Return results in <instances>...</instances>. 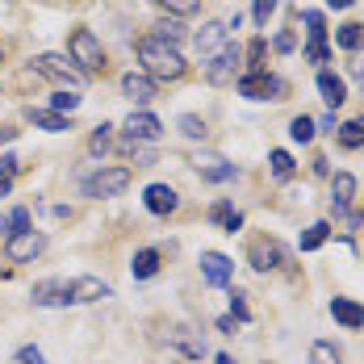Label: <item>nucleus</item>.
I'll return each mask as SVG.
<instances>
[{"label": "nucleus", "mask_w": 364, "mask_h": 364, "mask_svg": "<svg viewBox=\"0 0 364 364\" xmlns=\"http://www.w3.org/2000/svg\"><path fill=\"white\" fill-rule=\"evenodd\" d=\"M34 306H88V301H105L113 297V285L101 277H72V281H38L34 285Z\"/></svg>", "instance_id": "f257e3e1"}, {"label": "nucleus", "mask_w": 364, "mask_h": 364, "mask_svg": "<svg viewBox=\"0 0 364 364\" xmlns=\"http://www.w3.org/2000/svg\"><path fill=\"white\" fill-rule=\"evenodd\" d=\"M139 63H143V72L151 80H181L188 72L181 46L176 42H164V38H155V34H146L139 42Z\"/></svg>", "instance_id": "f03ea898"}, {"label": "nucleus", "mask_w": 364, "mask_h": 364, "mask_svg": "<svg viewBox=\"0 0 364 364\" xmlns=\"http://www.w3.org/2000/svg\"><path fill=\"white\" fill-rule=\"evenodd\" d=\"M68 55H72V63H80V72L92 75V72H105V50H101V42L92 30H75L68 38Z\"/></svg>", "instance_id": "7ed1b4c3"}, {"label": "nucleus", "mask_w": 364, "mask_h": 364, "mask_svg": "<svg viewBox=\"0 0 364 364\" xmlns=\"http://www.w3.org/2000/svg\"><path fill=\"white\" fill-rule=\"evenodd\" d=\"M285 92H289V84L272 72L239 75V97H247V101H285Z\"/></svg>", "instance_id": "20e7f679"}, {"label": "nucleus", "mask_w": 364, "mask_h": 364, "mask_svg": "<svg viewBox=\"0 0 364 364\" xmlns=\"http://www.w3.org/2000/svg\"><path fill=\"white\" fill-rule=\"evenodd\" d=\"M126 184H130V168H101L97 176H88V181H84V197L105 201V197L126 193Z\"/></svg>", "instance_id": "39448f33"}, {"label": "nucleus", "mask_w": 364, "mask_h": 364, "mask_svg": "<svg viewBox=\"0 0 364 364\" xmlns=\"http://www.w3.org/2000/svg\"><path fill=\"white\" fill-rule=\"evenodd\" d=\"M34 72L46 80H59V84H84V72L68 55H34Z\"/></svg>", "instance_id": "423d86ee"}, {"label": "nucleus", "mask_w": 364, "mask_h": 364, "mask_svg": "<svg viewBox=\"0 0 364 364\" xmlns=\"http://www.w3.org/2000/svg\"><path fill=\"white\" fill-rule=\"evenodd\" d=\"M247 259H252L255 272H277L281 264H285V247L277 243V239H252V247H247Z\"/></svg>", "instance_id": "0eeeda50"}, {"label": "nucleus", "mask_w": 364, "mask_h": 364, "mask_svg": "<svg viewBox=\"0 0 364 364\" xmlns=\"http://www.w3.org/2000/svg\"><path fill=\"white\" fill-rule=\"evenodd\" d=\"M126 139H130V143H159V139H164V122L146 109H134L126 117Z\"/></svg>", "instance_id": "6e6552de"}, {"label": "nucleus", "mask_w": 364, "mask_h": 364, "mask_svg": "<svg viewBox=\"0 0 364 364\" xmlns=\"http://www.w3.org/2000/svg\"><path fill=\"white\" fill-rule=\"evenodd\" d=\"M42 247H46V235H38V230H21V235L9 239L4 255H9V264H30V259L42 255Z\"/></svg>", "instance_id": "1a4fd4ad"}, {"label": "nucleus", "mask_w": 364, "mask_h": 364, "mask_svg": "<svg viewBox=\"0 0 364 364\" xmlns=\"http://www.w3.org/2000/svg\"><path fill=\"white\" fill-rule=\"evenodd\" d=\"M201 277H205L214 289H226V285H230V277H235V264H230V255H222V252H201Z\"/></svg>", "instance_id": "9d476101"}, {"label": "nucleus", "mask_w": 364, "mask_h": 364, "mask_svg": "<svg viewBox=\"0 0 364 364\" xmlns=\"http://www.w3.org/2000/svg\"><path fill=\"white\" fill-rule=\"evenodd\" d=\"M143 201H146V210H151V214H159V218H168V214H176V210H181V193H176L172 184H146Z\"/></svg>", "instance_id": "9b49d317"}, {"label": "nucleus", "mask_w": 364, "mask_h": 364, "mask_svg": "<svg viewBox=\"0 0 364 364\" xmlns=\"http://www.w3.org/2000/svg\"><path fill=\"white\" fill-rule=\"evenodd\" d=\"M193 46H197L201 59L222 55V50H226V26H222V21H205V26L197 30V38H193Z\"/></svg>", "instance_id": "f8f14e48"}, {"label": "nucleus", "mask_w": 364, "mask_h": 364, "mask_svg": "<svg viewBox=\"0 0 364 364\" xmlns=\"http://www.w3.org/2000/svg\"><path fill=\"white\" fill-rule=\"evenodd\" d=\"M235 68H239V46H226L222 55H214L205 63V80L210 84H230L235 80Z\"/></svg>", "instance_id": "ddd939ff"}, {"label": "nucleus", "mask_w": 364, "mask_h": 364, "mask_svg": "<svg viewBox=\"0 0 364 364\" xmlns=\"http://www.w3.org/2000/svg\"><path fill=\"white\" fill-rule=\"evenodd\" d=\"M331 318L348 331H360L364 327V306L352 301V297H331Z\"/></svg>", "instance_id": "4468645a"}, {"label": "nucleus", "mask_w": 364, "mask_h": 364, "mask_svg": "<svg viewBox=\"0 0 364 364\" xmlns=\"http://www.w3.org/2000/svg\"><path fill=\"white\" fill-rule=\"evenodd\" d=\"M352 197H356V176L352 172H335L331 176V205H335V214H348Z\"/></svg>", "instance_id": "2eb2a0df"}, {"label": "nucleus", "mask_w": 364, "mask_h": 364, "mask_svg": "<svg viewBox=\"0 0 364 364\" xmlns=\"http://www.w3.org/2000/svg\"><path fill=\"white\" fill-rule=\"evenodd\" d=\"M122 92H126L130 101L146 105V101H155V80H151L146 72H126L122 75Z\"/></svg>", "instance_id": "dca6fc26"}, {"label": "nucleus", "mask_w": 364, "mask_h": 364, "mask_svg": "<svg viewBox=\"0 0 364 364\" xmlns=\"http://www.w3.org/2000/svg\"><path fill=\"white\" fill-rule=\"evenodd\" d=\"M168 343H172L181 356H188V360H201V356H205V343H201L188 327H172L168 331Z\"/></svg>", "instance_id": "f3484780"}, {"label": "nucleus", "mask_w": 364, "mask_h": 364, "mask_svg": "<svg viewBox=\"0 0 364 364\" xmlns=\"http://www.w3.org/2000/svg\"><path fill=\"white\" fill-rule=\"evenodd\" d=\"M318 92H323V101H327L331 109H339V105L348 101V84L335 72H318Z\"/></svg>", "instance_id": "a211bd4d"}, {"label": "nucleus", "mask_w": 364, "mask_h": 364, "mask_svg": "<svg viewBox=\"0 0 364 364\" xmlns=\"http://www.w3.org/2000/svg\"><path fill=\"white\" fill-rule=\"evenodd\" d=\"M210 222H214V226H222L226 235L243 230V214H239V210H235L230 201H214V205H210Z\"/></svg>", "instance_id": "6ab92c4d"}, {"label": "nucleus", "mask_w": 364, "mask_h": 364, "mask_svg": "<svg viewBox=\"0 0 364 364\" xmlns=\"http://www.w3.org/2000/svg\"><path fill=\"white\" fill-rule=\"evenodd\" d=\"M335 139H339L343 151H360V146H364V117H352V122L335 126Z\"/></svg>", "instance_id": "aec40b11"}, {"label": "nucleus", "mask_w": 364, "mask_h": 364, "mask_svg": "<svg viewBox=\"0 0 364 364\" xmlns=\"http://www.w3.org/2000/svg\"><path fill=\"white\" fill-rule=\"evenodd\" d=\"M130 272H134V281H151V277L159 272V252H155V247H143V252L134 255Z\"/></svg>", "instance_id": "412c9836"}, {"label": "nucleus", "mask_w": 364, "mask_h": 364, "mask_svg": "<svg viewBox=\"0 0 364 364\" xmlns=\"http://www.w3.org/2000/svg\"><path fill=\"white\" fill-rule=\"evenodd\" d=\"M0 230L13 239V235H21V230H34V218H30V210L26 205H17V210H9L4 218H0Z\"/></svg>", "instance_id": "4be33fe9"}, {"label": "nucleus", "mask_w": 364, "mask_h": 364, "mask_svg": "<svg viewBox=\"0 0 364 364\" xmlns=\"http://www.w3.org/2000/svg\"><path fill=\"white\" fill-rule=\"evenodd\" d=\"M30 122H34V126H42V130H50V134L72 130V122H68L63 113H55V109H30Z\"/></svg>", "instance_id": "5701e85b"}, {"label": "nucleus", "mask_w": 364, "mask_h": 364, "mask_svg": "<svg viewBox=\"0 0 364 364\" xmlns=\"http://www.w3.org/2000/svg\"><path fill=\"white\" fill-rule=\"evenodd\" d=\"M335 42H339L343 50H360V46H364V26H356V21L339 26V30H335Z\"/></svg>", "instance_id": "b1692460"}, {"label": "nucleus", "mask_w": 364, "mask_h": 364, "mask_svg": "<svg viewBox=\"0 0 364 364\" xmlns=\"http://www.w3.org/2000/svg\"><path fill=\"white\" fill-rule=\"evenodd\" d=\"M310 364H343V356L331 339H318V343H310Z\"/></svg>", "instance_id": "393cba45"}, {"label": "nucleus", "mask_w": 364, "mask_h": 364, "mask_svg": "<svg viewBox=\"0 0 364 364\" xmlns=\"http://www.w3.org/2000/svg\"><path fill=\"white\" fill-rule=\"evenodd\" d=\"M268 164H272V176H277V181H289L293 172H297V164H293L289 151H272V155H268Z\"/></svg>", "instance_id": "a878e982"}, {"label": "nucleus", "mask_w": 364, "mask_h": 364, "mask_svg": "<svg viewBox=\"0 0 364 364\" xmlns=\"http://www.w3.org/2000/svg\"><path fill=\"white\" fill-rule=\"evenodd\" d=\"M327 235H331V222H314V226L301 235V252H314V247H323V243H327Z\"/></svg>", "instance_id": "bb28decb"}, {"label": "nucleus", "mask_w": 364, "mask_h": 364, "mask_svg": "<svg viewBox=\"0 0 364 364\" xmlns=\"http://www.w3.org/2000/svg\"><path fill=\"white\" fill-rule=\"evenodd\" d=\"M168 17H193L197 9H201V0H155Z\"/></svg>", "instance_id": "cd10ccee"}, {"label": "nucleus", "mask_w": 364, "mask_h": 364, "mask_svg": "<svg viewBox=\"0 0 364 364\" xmlns=\"http://www.w3.org/2000/svg\"><path fill=\"white\" fill-rule=\"evenodd\" d=\"M301 21H306V30H310V42H327V26H323V13H318V9H306Z\"/></svg>", "instance_id": "c85d7f7f"}, {"label": "nucleus", "mask_w": 364, "mask_h": 364, "mask_svg": "<svg viewBox=\"0 0 364 364\" xmlns=\"http://www.w3.org/2000/svg\"><path fill=\"white\" fill-rule=\"evenodd\" d=\"M176 126H181V134H188V139H205V134H210V130H205V122H201L197 113H181V122H176Z\"/></svg>", "instance_id": "c756f323"}, {"label": "nucleus", "mask_w": 364, "mask_h": 364, "mask_svg": "<svg viewBox=\"0 0 364 364\" xmlns=\"http://www.w3.org/2000/svg\"><path fill=\"white\" fill-rule=\"evenodd\" d=\"M289 134L297 139V143H310V139H314V117H306V113H301V117H293Z\"/></svg>", "instance_id": "7c9ffc66"}, {"label": "nucleus", "mask_w": 364, "mask_h": 364, "mask_svg": "<svg viewBox=\"0 0 364 364\" xmlns=\"http://www.w3.org/2000/svg\"><path fill=\"white\" fill-rule=\"evenodd\" d=\"M155 38H164V42H181V38H184V26L176 21V17H164V21L155 26Z\"/></svg>", "instance_id": "2f4dec72"}, {"label": "nucleus", "mask_w": 364, "mask_h": 364, "mask_svg": "<svg viewBox=\"0 0 364 364\" xmlns=\"http://www.w3.org/2000/svg\"><path fill=\"white\" fill-rule=\"evenodd\" d=\"M109 130H113V126H105V122L92 130V139H88V151H92V155H105V151H109V139H113Z\"/></svg>", "instance_id": "473e14b6"}, {"label": "nucleus", "mask_w": 364, "mask_h": 364, "mask_svg": "<svg viewBox=\"0 0 364 364\" xmlns=\"http://www.w3.org/2000/svg\"><path fill=\"white\" fill-rule=\"evenodd\" d=\"M50 109H55V113H72V109H80V97L63 88V92H55V97H50Z\"/></svg>", "instance_id": "72a5a7b5"}, {"label": "nucleus", "mask_w": 364, "mask_h": 364, "mask_svg": "<svg viewBox=\"0 0 364 364\" xmlns=\"http://www.w3.org/2000/svg\"><path fill=\"white\" fill-rule=\"evenodd\" d=\"M230 314H235L239 323H247V318H252V310H247V297H243L239 289H230Z\"/></svg>", "instance_id": "f704fd0d"}, {"label": "nucleus", "mask_w": 364, "mask_h": 364, "mask_svg": "<svg viewBox=\"0 0 364 364\" xmlns=\"http://www.w3.org/2000/svg\"><path fill=\"white\" fill-rule=\"evenodd\" d=\"M272 9H277V0H255V9H252L255 26H268V17H272Z\"/></svg>", "instance_id": "c9c22d12"}, {"label": "nucleus", "mask_w": 364, "mask_h": 364, "mask_svg": "<svg viewBox=\"0 0 364 364\" xmlns=\"http://www.w3.org/2000/svg\"><path fill=\"white\" fill-rule=\"evenodd\" d=\"M247 59H252V72H264V38H255L247 46Z\"/></svg>", "instance_id": "e433bc0d"}, {"label": "nucleus", "mask_w": 364, "mask_h": 364, "mask_svg": "<svg viewBox=\"0 0 364 364\" xmlns=\"http://www.w3.org/2000/svg\"><path fill=\"white\" fill-rule=\"evenodd\" d=\"M327 42H310V46H306V59H310V63H327Z\"/></svg>", "instance_id": "4c0bfd02"}, {"label": "nucleus", "mask_w": 364, "mask_h": 364, "mask_svg": "<svg viewBox=\"0 0 364 364\" xmlns=\"http://www.w3.org/2000/svg\"><path fill=\"white\" fill-rule=\"evenodd\" d=\"M17 364H46V360H42V352H38L34 343H26V348L17 352Z\"/></svg>", "instance_id": "58836bf2"}, {"label": "nucleus", "mask_w": 364, "mask_h": 364, "mask_svg": "<svg viewBox=\"0 0 364 364\" xmlns=\"http://www.w3.org/2000/svg\"><path fill=\"white\" fill-rule=\"evenodd\" d=\"M17 172V155H0V181H9Z\"/></svg>", "instance_id": "ea45409f"}, {"label": "nucleus", "mask_w": 364, "mask_h": 364, "mask_svg": "<svg viewBox=\"0 0 364 364\" xmlns=\"http://www.w3.org/2000/svg\"><path fill=\"white\" fill-rule=\"evenodd\" d=\"M235 327H239V318H235V314H226V318H218V331H222V335H235Z\"/></svg>", "instance_id": "a19ab883"}, {"label": "nucleus", "mask_w": 364, "mask_h": 364, "mask_svg": "<svg viewBox=\"0 0 364 364\" xmlns=\"http://www.w3.org/2000/svg\"><path fill=\"white\" fill-rule=\"evenodd\" d=\"M277 50H293V34H277Z\"/></svg>", "instance_id": "79ce46f5"}, {"label": "nucleus", "mask_w": 364, "mask_h": 364, "mask_svg": "<svg viewBox=\"0 0 364 364\" xmlns=\"http://www.w3.org/2000/svg\"><path fill=\"white\" fill-rule=\"evenodd\" d=\"M352 75H364V55H356V59H352Z\"/></svg>", "instance_id": "37998d69"}, {"label": "nucleus", "mask_w": 364, "mask_h": 364, "mask_svg": "<svg viewBox=\"0 0 364 364\" xmlns=\"http://www.w3.org/2000/svg\"><path fill=\"white\" fill-rule=\"evenodd\" d=\"M17 139V130H0V143H13Z\"/></svg>", "instance_id": "c03bdc74"}, {"label": "nucleus", "mask_w": 364, "mask_h": 364, "mask_svg": "<svg viewBox=\"0 0 364 364\" xmlns=\"http://www.w3.org/2000/svg\"><path fill=\"white\" fill-rule=\"evenodd\" d=\"M331 9H348V4H352V0H327Z\"/></svg>", "instance_id": "a18cd8bd"}, {"label": "nucleus", "mask_w": 364, "mask_h": 364, "mask_svg": "<svg viewBox=\"0 0 364 364\" xmlns=\"http://www.w3.org/2000/svg\"><path fill=\"white\" fill-rule=\"evenodd\" d=\"M9 188H13V181H0V197H9Z\"/></svg>", "instance_id": "49530a36"}, {"label": "nucleus", "mask_w": 364, "mask_h": 364, "mask_svg": "<svg viewBox=\"0 0 364 364\" xmlns=\"http://www.w3.org/2000/svg\"><path fill=\"white\" fill-rule=\"evenodd\" d=\"M214 364H235V360H230V356H218V360H214Z\"/></svg>", "instance_id": "de8ad7c7"}, {"label": "nucleus", "mask_w": 364, "mask_h": 364, "mask_svg": "<svg viewBox=\"0 0 364 364\" xmlns=\"http://www.w3.org/2000/svg\"><path fill=\"white\" fill-rule=\"evenodd\" d=\"M0 59H4V46H0Z\"/></svg>", "instance_id": "09e8293b"}, {"label": "nucleus", "mask_w": 364, "mask_h": 364, "mask_svg": "<svg viewBox=\"0 0 364 364\" xmlns=\"http://www.w3.org/2000/svg\"><path fill=\"white\" fill-rule=\"evenodd\" d=\"M0 277H4V268H0Z\"/></svg>", "instance_id": "8fccbe9b"}]
</instances>
